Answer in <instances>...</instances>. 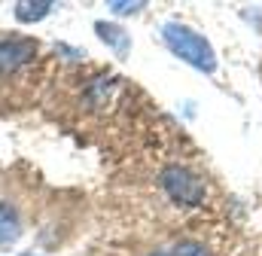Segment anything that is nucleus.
Listing matches in <instances>:
<instances>
[{
	"label": "nucleus",
	"mask_w": 262,
	"mask_h": 256,
	"mask_svg": "<svg viewBox=\"0 0 262 256\" xmlns=\"http://www.w3.org/2000/svg\"><path fill=\"white\" fill-rule=\"evenodd\" d=\"M162 40L180 61H186L189 67H195L201 73H213L216 70V52L198 31L180 25V22H168L162 28Z\"/></svg>",
	"instance_id": "1"
},
{
	"label": "nucleus",
	"mask_w": 262,
	"mask_h": 256,
	"mask_svg": "<svg viewBox=\"0 0 262 256\" xmlns=\"http://www.w3.org/2000/svg\"><path fill=\"white\" fill-rule=\"evenodd\" d=\"M162 186L165 192L177 201V204H186V207H195L204 201V180L198 177L195 171H189V168H183V165H171V168H165L162 171Z\"/></svg>",
	"instance_id": "2"
},
{
	"label": "nucleus",
	"mask_w": 262,
	"mask_h": 256,
	"mask_svg": "<svg viewBox=\"0 0 262 256\" xmlns=\"http://www.w3.org/2000/svg\"><path fill=\"white\" fill-rule=\"evenodd\" d=\"M37 55V43L28 37H12V40H0V76L15 73L21 64H28Z\"/></svg>",
	"instance_id": "3"
},
{
	"label": "nucleus",
	"mask_w": 262,
	"mask_h": 256,
	"mask_svg": "<svg viewBox=\"0 0 262 256\" xmlns=\"http://www.w3.org/2000/svg\"><path fill=\"white\" fill-rule=\"evenodd\" d=\"M21 238V223H18V214L9 201H0V250L12 247L15 241Z\"/></svg>",
	"instance_id": "4"
},
{
	"label": "nucleus",
	"mask_w": 262,
	"mask_h": 256,
	"mask_svg": "<svg viewBox=\"0 0 262 256\" xmlns=\"http://www.w3.org/2000/svg\"><path fill=\"white\" fill-rule=\"evenodd\" d=\"M95 31H98V37L119 55V58H125L131 52V37L128 31H122L119 25H107V22H95Z\"/></svg>",
	"instance_id": "5"
},
{
	"label": "nucleus",
	"mask_w": 262,
	"mask_h": 256,
	"mask_svg": "<svg viewBox=\"0 0 262 256\" xmlns=\"http://www.w3.org/2000/svg\"><path fill=\"white\" fill-rule=\"evenodd\" d=\"M49 12H52L49 0H21V3H15V18L21 25H34V22L46 18Z\"/></svg>",
	"instance_id": "6"
},
{
	"label": "nucleus",
	"mask_w": 262,
	"mask_h": 256,
	"mask_svg": "<svg viewBox=\"0 0 262 256\" xmlns=\"http://www.w3.org/2000/svg\"><path fill=\"white\" fill-rule=\"evenodd\" d=\"M107 6H110V12H116V15H134V12H140L146 3H143V0H110Z\"/></svg>",
	"instance_id": "7"
},
{
	"label": "nucleus",
	"mask_w": 262,
	"mask_h": 256,
	"mask_svg": "<svg viewBox=\"0 0 262 256\" xmlns=\"http://www.w3.org/2000/svg\"><path fill=\"white\" fill-rule=\"evenodd\" d=\"M171 256H210V253H207V247L198 244V241H180Z\"/></svg>",
	"instance_id": "8"
},
{
	"label": "nucleus",
	"mask_w": 262,
	"mask_h": 256,
	"mask_svg": "<svg viewBox=\"0 0 262 256\" xmlns=\"http://www.w3.org/2000/svg\"><path fill=\"white\" fill-rule=\"evenodd\" d=\"M149 256H171V253H149Z\"/></svg>",
	"instance_id": "9"
}]
</instances>
